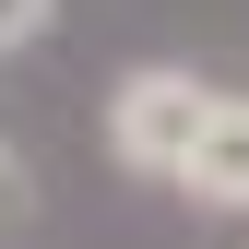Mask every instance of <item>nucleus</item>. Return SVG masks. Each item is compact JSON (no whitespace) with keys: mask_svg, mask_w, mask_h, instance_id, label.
<instances>
[{"mask_svg":"<svg viewBox=\"0 0 249 249\" xmlns=\"http://www.w3.org/2000/svg\"><path fill=\"white\" fill-rule=\"evenodd\" d=\"M202 95H213V83L166 71V59L119 71V95H107V154H119L131 178H166V190H178V154H190V131H202Z\"/></svg>","mask_w":249,"mask_h":249,"instance_id":"nucleus-1","label":"nucleus"},{"mask_svg":"<svg viewBox=\"0 0 249 249\" xmlns=\"http://www.w3.org/2000/svg\"><path fill=\"white\" fill-rule=\"evenodd\" d=\"M178 190L202 213H249V95H202V131L178 154Z\"/></svg>","mask_w":249,"mask_h":249,"instance_id":"nucleus-2","label":"nucleus"},{"mask_svg":"<svg viewBox=\"0 0 249 249\" xmlns=\"http://www.w3.org/2000/svg\"><path fill=\"white\" fill-rule=\"evenodd\" d=\"M48 24H59V0H0V48H36Z\"/></svg>","mask_w":249,"mask_h":249,"instance_id":"nucleus-3","label":"nucleus"},{"mask_svg":"<svg viewBox=\"0 0 249 249\" xmlns=\"http://www.w3.org/2000/svg\"><path fill=\"white\" fill-rule=\"evenodd\" d=\"M0 213H24V166H12V142H0Z\"/></svg>","mask_w":249,"mask_h":249,"instance_id":"nucleus-4","label":"nucleus"}]
</instances>
